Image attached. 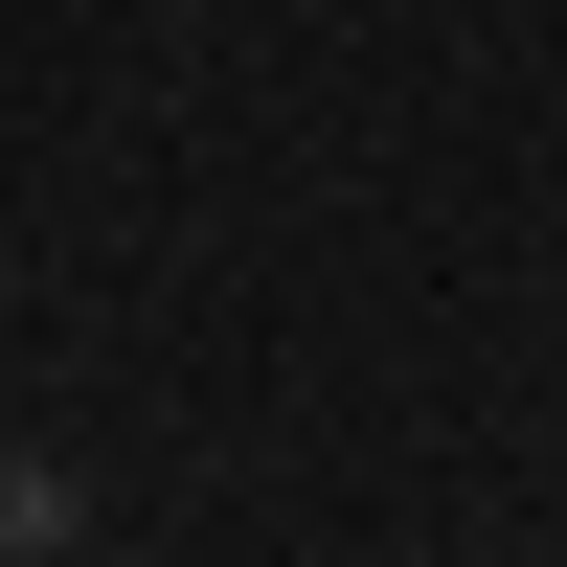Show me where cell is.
<instances>
[{
    "label": "cell",
    "mask_w": 567,
    "mask_h": 567,
    "mask_svg": "<svg viewBox=\"0 0 567 567\" xmlns=\"http://www.w3.org/2000/svg\"><path fill=\"white\" fill-rule=\"evenodd\" d=\"M0 567H23V545H0Z\"/></svg>",
    "instance_id": "obj_1"
}]
</instances>
